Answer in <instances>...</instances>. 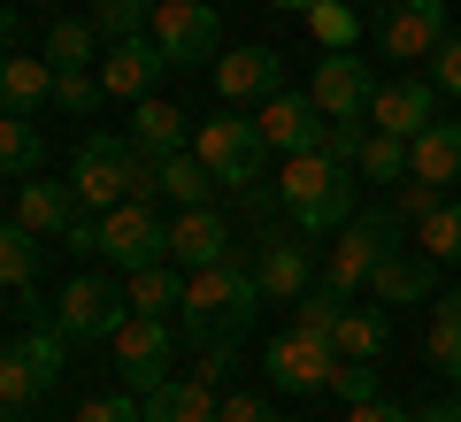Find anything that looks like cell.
I'll return each instance as SVG.
<instances>
[{
	"mask_svg": "<svg viewBox=\"0 0 461 422\" xmlns=\"http://www.w3.org/2000/svg\"><path fill=\"white\" fill-rule=\"evenodd\" d=\"M185 338L193 346H239V330L254 323V308H262V276H254V261L230 246L223 261H208V269H185Z\"/></svg>",
	"mask_w": 461,
	"mask_h": 422,
	"instance_id": "1",
	"label": "cell"
},
{
	"mask_svg": "<svg viewBox=\"0 0 461 422\" xmlns=\"http://www.w3.org/2000/svg\"><path fill=\"white\" fill-rule=\"evenodd\" d=\"M193 154L215 169V184L223 193H254V184H269V147H262V123H254L247 108H215L208 123L193 130Z\"/></svg>",
	"mask_w": 461,
	"mask_h": 422,
	"instance_id": "2",
	"label": "cell"
},
{
	"mask_svg": "<svg viewBox=\"0 0 461 422\" xmlns=\"http://www.w3.org/2000/svg\"><path fill=\"white\" fill-rule=\"evenodd\" d=\"M393 246H400V223H393V215H384V208H354V223L323 246V276H315V284L339 292V300L369 292V269H377Z\"/></svg>",
	"mask_w": 461,
	"mask_h": 422,
	"instance_id": "3",
	"label": "cell"
},
{
	"mask_svg": "<svg viewBox=\"0 0 461 422\" xmlns=\"http://www.w3.org/2000/svg\"><path fill=\"white\" fill-rule=\"evenodd\" d=\"M131 162L139 147L131 139H115V130H85L77 139V162H69V193H77L85 215H108L131 200Z\"/></svg>",
	"mask_w": 461,
	"mask_h": 422,
	"instance_id": "4",
	"label": "cell"
},
{
	"mask_svg": "<svg viewBox=\"0 0 461 422\" xmlns=\"http://www.w3.org/2000/svg\"><path fill=\"white\" fill-rule=\"evenodd\" d=\"M147 39L162 47L169 69H215V54H223V16H215L208 0H154V23Z\"/></svg>",
	"mask_w": 461,
	"mask_h": 422,
	"instance_id": "5",
	"label": "cell"
},
{
	"mask_svg": "<svg viewBox=\"0 0 461 422\" xmlns=\"http://www.w3.org/2000/svg\"><path fill=\"white\" fill-rule=\"evenodd\" d=\"M62 361H69V338L54 323H32L8 354H0V407H32V400H47L54 391V376H62Z\"/></svg>",
	"mask_w": 461,
	"mask_h": 422,
	"instance_id": "6",
	"label": "cell"
},
{
	"mask_svg": "<svg viewBox=\"0 0 461 422\" xmlns=\"http://www.w3.org/2000/svg\"><path fill=\"white\" fill-rule=\"evenodd\" d=\"M369 31H377L384 62H430L446 47V0H377L369 8Z\"/></svg>",
	"mask_w": 461,
	"mask_h": 422,
	"instance_id": "7",
	"label": "cell"
},
{
	"mask_svg": "<svg viewBox=\"0 0 461 422\" xmlns=\"http://www.w3.org/2000/svg\"><path fill=\"white\" fill-rule=\"evenodd\" d=\"M123 315H131L123 284H108V276H69L62 292H54L47 323L62 330L69 346H85V338H115V323H123Z\"/></svg>",
	"mask_w": 461,
	"mask_h": 422,
	"instance_id": "8",
	"label": "cell"
},
{
	"mask_svg": "<svg viewBox=\"0 0 461 422\" xmlns=\"http://www.w3.org/2000/svg\"><path fill=\"white\" fill-rule=\"evenodd\" d=\"M100 254L115 261V269H154V261H169V223L147 208V200H123V208L100 215Z\"/></svg>",
	"mask_w": 461,
	"mask_h": 422,
	"instance_id": "9",
	"label": "cell"
},
{
	"mask_svg": "<svg viewBox=\"0 0 461 422\" xmlns=\"http://www.w3.org/2000/svg\"><path fill=\"white\" fill-rule=\"evenodd\" d=\"M262 369H269V384H285V391H330V369H339V346L293 323V330H277V338L262 346Z\"/></svg>",
	"mask_w": 461,
	"mask_h": 422,
	"instance_id": "10",
	"label": "cell"
},
{
	"mask_svg": "<svg viewBox=\"0 0 461 422\" xmlns=\"http://www.w3.org/2000/svg\"><path fill=\"white\" fill-rule=\"evenodd\" d=\"M369 93H377V77H369V62L354 47L346 54H323L308 77V100L330 115V123H369Z\"/></svg>",
	"mask_w": 461,
	"mask_h": 422,
	"instance_id": "11",
	"label": "cell"
},
{
	"mask_svg": "<svg viewBox=\"0 0 461 422\" xmlns=\"http://www.w3.org/2000/svg\"><path fill=\"white\" fill-rule=\"evenodd\" d=\"M115 369H123V384L139 391V400H147V391H162L169 384V323L162 315H123V323H115Z\"/></svg>",
	"mask_w": 461,
	"mask_h": 422,
	"instance_id": "12",
	"label": "cell"
},
{
	"mask_svg": "<svg viewBox=\"0 0 461 422\" xmlns=\"http://www.w3.org/2000/svg\"><path fill=\"white\" fill-rule=\"evenodd\" d=\"M438 123V85H430V69H415V77H393L369 93V130H393V139H415V130Z\"/></svg>",
	"mask_w": 461,
	"mask_h": 422,
	"instance_id": "13",
	"label": "cell"
},
{
	"mask_svg": "<svg viewBox=\"0 0 461 422\" xmlns=\"http://www.w3.org/2000/svg\"><path fill=\"white\" fill-rule=\"evenodd\" d=\"M254 123H262V147L269 154H323V123H330V115L315 108L308 93H269Z\"/></svg>",
	"mask_w": 461,
	"mask_h": 422,
	"instance_id": "14",
	"label": "cell"
},
{
	"mask_svg": "<svg viewBox=\"0 0 461 422\" xmlns=\"http://www.w3.org/2000/svg\"><path fill=\"white\" fill-rule=\"evenodd\" d=\"M215 93H223V108H247V100L285 93V54L277 47H230V54H215Z\"/></svg>",
	"mask_w": 461,
	"mask_h": 422,
	"instance_id": "15",
	"label": "cell"
},
{
	"mask_svg": "<svg viewBox=\"0 0 461 422\" xmlns=\"http://www.w3.org/2000/svg\"><path fill=\"white\" fill-rule=\"evenodd\" d=\"M254 276H262V300L293 308V300L315 284V254H308V238H293V230H262V254H254Z\"/></svg>",
	"mask_w": 461,
	"mask_h": 422,
	"instance_id": "16",
	"label": "cell"
},
{
	"mask_svg": "<svg viewBox=\"0 0 461 422\" xmlns=\"http://www.w3.org/2000/svg\"><path fill=\"white\" fill-rule=\"evenodd\" d=\"M438 292V261L423 254V246H415V254H384L377 269H369V300H377V308H415V300H430Z\"/></svg>",
	"mask_w": 461,
	"mask_h": 422,
	"instance_id": "17",
	"label": "cell"
},
{
	"mask_svg": "<svg viewBox=\"0 0 461 422\" xmlns=\"http://www.w3.org/2000/svg\"><path fill=\"white\" fill-rule=\"evenodd\" d=\"M346 184H354V169H339L330 154H285V169H277V200H285V215L315 208V200L346 193Z\"/></svg>",
	"mask_w": 461,
	"mask_h": 422,
	"instance_id": "18",
	"label": "cell"
},
{
	"mask_svg": "<svg viewBox=\"0 0 461 422\" xmlns=\"http://www.w3.org/2000/svg\"><path fill=\"white\" fill-rule=\"evenodd\" d=\"M162 69H169V62H162V47H154V39H115V47L100 54V85H108L115 100H147Z\"/></svg>",
	"mask_w": 461,
	"mask_h": 422,
	"instance_id": "19",
	"label": "cell"
},
{
	"mask_svg": "<svg viewBox=\"0 0 461 422\" xmlns=\"http://www.w3.org/2000/svg\"><path fill=\"white\" fill-rule=\"evenodd\" d=\"M230 254V223L215 208H177V223H169V261L177 269H208V261Z\"/></svg>",
	"mask_w": 461,
	"mask_h": 422,
	"instance_id": "20",
	"label": "cell"
},
{
	"mask_svg": "<svg viewBox=\"0 0 461 422\" xmlns=\"http://www.w3.org/2000/svg\"><path fill=\"white\" fill-rule=\"evenodd\" d=\"M139 154H154V162H169V154L193 147V130H185V108H169V100H131V130H123Z\"/></svg>",
	"mask_w": 461,
	"mask_h": 422,
	"instance_id": "21",
	"label": "cell"
},
{
	"mask_svg": "<svg viewBox=\"0 0 461 422\" xmlns=\"http://www.w3.org/2000/svg\"><path fill=\"white\" fill-rule=\"evenodd\" d=\"M408 177H423V184H461V123H430V130H415L408 139Z\"/></svg>",
	"mask_w": 461,
	"mask_h": 422,
	"instance_id": "22",
	"label": "cell"
},
{
	"mask_svg": "<svg viewBox=\"0 0 461 422\" xmlns=\"http://www.w3.org/2000/svg\"><path fill=\"white\" fill-rule=\"evenodd\" d=\"M147 422H215L223 415V400H215V384L208 376H169L162 391H147Z\"/></svg>",
	"mask_w": 461,
	"mask_h": 422,
	"instance_id": "23",
	"label": "cell"
},
{
	"mask_svg": "<svg viewBox=\"0 0 461 422\" xmlns=\"http://www.w3.org/2000/svg\"><path fill=\"white\" fill-rule=\"evenodd\" d=\"M54 100V62H32V54H0V115H32Z\"/></svg>",
	"mask_w": 461,
	"mask_h": 422,
	"instance_id": "24",
	"label": "cell"
},
{
	"mask_svg": "<svg viewBox=\"0 0 461 422\" xmlns=\"http://www.w3.org/2000/svg\"><path fill=\"white\" fill-rule=\"evenodd\" d=\"M69 215H77V193H69V184H39V177L16 184V223L32 230V238H62Z\"/></svg>",
	"mask_w": 461,
	"mask_h": 422,
	"instance_id": "25",
	"label": "cell"
},
{
	"mask_svg": "<svg viewBox=\"0 0 461 422\" xmlns=\"http://www.w3.org/2000/svg\"><path fill=\"white\" fill-rule=\"evenodd\" d=\"M384 338H393V308H354L346 300V315H339V330H330V346H339V361H377L384 354Z\"/></svg>",
	"mask_w": 461,
	"mask_h": 422,
	"instance_id": "26",
	"label": "cell"
},
{
	"mask_svg": "<svg viewBox=\"0 0 461 422\" xmlns=\"http://www.w3.org/2000/svg\"><path fill=\"white\" fill-rule=\"evenodd\" d=\"M123 300H131V315H169V308L185 300V276H177V261L131 269V276H123Z\"/></svg>",
	"mask_w": 461,
	"mask_h": 422,
	"instance_id": "27",
	"label": "cell"
},
{
	"mask_svg": "<svg viewBox=\"0 0 461 422\" xmlns=\"http://www.w3.org/2000/svg\"><path fill=\"white\" fill-rule=\"evenodd\" d=\"M47 62H54V69H93V62H100L93 16H54V23H47Z\"/></svg>",
	"mask_w": 461,
	"mask_h": 422,
	"instance_id": "28",
	"label": "cell"
},
{
	"mask_svg": "<svg viewBox=\"0 0 461 422\" xmlns=\"http://www.w3.org/2000/svg\"><path fill=\"white\" fill-rule=\"evenodd\" d=\"M47 139L32 130V115H0V177H39Z\"/></svg>",
	"mask_w": 461,
	"mask_h": 422,
	"instance_id": "29",
	"label": "cell"
},
{
	"mask_svg": "<svg viewBox=\"0 0 461 422\" xmlns=\"http://www.w3.org/2000/svg\"><path fill=\"white\" fill-rule=\"evenodd\" d=\"M162 193L177 200V208H208V193H215V169L200 162L193 147H185V154H169V162H162Z\"/></svg>",
	"mask_w": 461,
	"mask_h": 422,
	"instance_id": "30",
	"label": "cell"
},
{
	"mask_svg": "<svg viewBox=\"0 0 461 422\" xmlns=\"http://www.w3.org/2000/svg\"><path fill=\"white\" fill-rule=\"evenodd\" d=\"M354 177H362V184H408V139L369 130V147H362V162H354Z\"/></svg>",
	"mask_w": 461,
	"mask_h": 422,
	"instance_id": "31",
	"label": "cell"
},
{
	"mask_svg": "<svg viewBox=\"0 0 461 422\" xmlns=\"http://www.w3.org/2000/svg\"><path fill=\"white\" fill-rule=\"evenodd\" d=\"M415 246H423L438 269H446V261H461V200H438V208L415 223Z\"/></svg>",
	"mask_w": 461,
	"mask_h": 422,
	"instance_id": "32",
	"label": "cell"
},
{
	"mask_svg": "<svg viewBox=\"0 0 461 422\" xmlns=\"http://www.w3.org/2000/svg\"><path fill=\"white\" fill-rule=\"evenodd\" d=\"M423 354H430V369H446V376L461 369V292H446V300H438V315H430V338H423Z\"/></svg>",
	"mask_w": 461,
	"mask_h": 422,
	"instance_id": "33",
	"label": "cell"
},
{
	"mask_svg": "<svg viewBox=\"0 0 461 422\" xmlns=\"http://www.w3.org/2000/svg\"><path fill=\"white\" fill-rule=\"evenodd\" d=\"M32 276H39V238L23 223H0V284L32 292Z\"/></svg>",
	"mask_w": 461,
	"mask_h": 422,
	"instance_id": "34",
	"label": "cell"
},
{
	"mask_svg": "<svg viewBox=\"0 0 461 422\" xmlns=\"http://www.w3.org/2000/svg\"><path fill=\"white\" fill-rule=\"evenodd\" d=\"M147 23H154V0H93V31L108 39H147Z\"/></svg>",
	"mask_w": 461,
	"mask_h": 422,
	"instance_id": "35",
	"label": "cell"
},
{
	"mask_svg": "<svg viewBox=\"0 0 461 422\" xmlns=\"http://www.w3.org/2000/svg\"><path fill=\"white\" fill-rule=\"evenodd\" d=\"M308 31H315V47H323V54H346L354 39H362V16H354L346 0H315V8H308Z\"/></svg>",
	"mask_w": 461,
	"mask_h": 422,
	"instance_id": "36",
	"label": "cell"
},
{
	"mask_svg": "<svg viewBox=\"0 0 461 422\" xmlns=\"http://www.w3.org/2000/svg\"><path fill=\"white\" fill-rule=\"evenodd\" d=\"M362 184V177H354ZM354 184H346V193H330V200H315V208H300L293 223H300V238H339L346 223H354Z\"/></svg>",
	"mask_w": 461,
	"mask_h": 422,
	"instance_id": "37",
	"label": "cell"
},
{
	"mask_svg": "<svg viewBox=\"0 0 461 422\" xmlns=\"http://www.w3.org/2000/svg\"><path fill=\"white\" fill-rule=\"evenodd\" d=\"M100 69H54V108H69V115H93L100 108Z\"/></svg>",
	"mask_w": 461,
	"mask_h": 422,
	"instance_id": "38",
	"label": "cell"
},
{
	"mask_svg": "<svg viewBox=\"0 0 461 422\" xmlns=\"http://www.w3.org/2000/svg\"><path fill=\"white\" fill-rule=\"evenodd\" d=\"M339 315H346V300H339V292H323V284H308V292L293 300V323H300V330H315V338H330V330H339Z\"/></svg>",
	"mask_w": 461,
	"mask_h": 422,
	"instance_id": "39",
	"label": "cell"
},
{
	"mask_svg": "<svg viewBox=\"0 0 461 422\" xmlns=\"http://www.w3.org/2000/svg\"><path fill=\"white\" fill-rule=\"evenodd\" d=\"M330 391L346 407H362V400H384V376H377V361H339L330 369Z\"/></svg>",
	"mask_w": 461,
	"mask_h": 422,
	"instance_id": "40",
	"label": "cell"
},
{
	"mask_svg": "<svg viewBox=\"0 0 461 422\" xmlns=\"http://www.w3.org/2000/svg\"><path fill=\"white\" fill-rule=\"evenodd\" d=\"M438 200H446V193H438V184H423V177H408V184H400V193H393V200H384V215H393V223H400V230H408V223H423V215H430V208H438Z\"/></svg>",
	"mask_w": 461,
	"mask_h": 422,
	"instance_id": "41",
	"label": "cell"
},
{
	"mask_svg": "<svg viewBox=\"0 0 461 422\" xmlns=\"http://www.w3.org/2000/svg\"><path fill=\"white\" fill-rule=\"evenodd\" d=\"M77 422H147V407H139V391H100L77 407Z\"/></svg>",
	"mask_w": 461,
	"mask_h": 422,
	"instance_id": "42",
	"label": "cell"
},
{
	"mask_svg": "<svg viewBox=\"0 0 461 422\" xmlns=\"http://www.w3.org/2000/svg\"><path fill=\"white\" fill-rule=\"evenodd\" d=\"M362 147H369V123H323V154H330L339 169L362 162Z\"/></svg>",
	"mask_w": 461,
	"mask_h": 422,
	"instance_id": "43",
	"label": "cell"
},
{
	"mask_svg": "<svg viewBox=\"0 0 461 422\" xmlns=\"http://www.w3.org/2000/svg\"><path fill=\"white\" fill-rule=\"evenodd\" d=\"M423 69H430V85H438V93H446V100H454V93H461V23H454V31H446V47H438V54H430V62H423Z\"/></svg>",
	"mask_w": 461,
	"mask_h": 422,
	"instance_id": "44",
	"label": "cell"
},
{
	"mask_svg": "<svg viewBox=\"0 0 461 422\" xmlns=\"http://www.w3.org/2000/svg\"><path fill=\"white\" fill-rule=\"evenodd\" d=\"M62 246H69V254H100V215H69V230H62Z\"/></svg>",
	"mask_w": 461,
	"mask_h": 422,
	"instance_id": "45",
	"label": "cell"
},
{
	"mask_svg": "<svg viewBox=\"0 0 461 422\" xmlns=\"http://www.w3.org/2000/svg\"><path fill=\"white\" fill-rule=\"evenodd\" d=\"M346 422H415V407H393V400H362V407H346Z\"/></svg>",
	"mask_w": 461,
	"mask_h": 422,
	"instance_id": "46",
	"label": "cell"
},
{
	"mask_svg": "<svg viewBox=\"0 0 461 422\" xmlns=\"http://www.w3.org/2000/svg\"><path fill=\"white\" fill-rule=\"evenodd\" d=\"M262 415H269V407L254 400V391H230V400H223V415H215V422H262Z\"/></svg>",
	"mask_w": 461,
	"mask_h": 422,
	"instance_id": "47",
	"label": "cell"
},
{
	"mask_svg": "<svg viewBox=\"0 0 461 422\" xmlns=\"http://www.w3.org/2000/svg\"><path fill=\"white\" fill-rule=\"evenodd\" d=\"M16 39H23V8H16V0H0V54L16 47Z\"/></svg>",
	"mask_w": 461,
	"mask_h": 422,
	"instance_id": "48",
	"label": "cell"
},
{
	"mask_svg": "<svg viewBox=\"0 0 461 422\" xmlns=\"http://www.w3.org/2000/svg\"><path fill=\"white\" fill-rule=\"evenodd\" d=\"M223 369H230V346H208V354H200V376H208V384H223Z\"/></svg>",
	"mask_w": 461,
	"mask_h": 422,
	"instance_id": "49",
	"label": "cell"
},
{
	"mask_svg": "<svg viewBox=\"0 0 461 422\" xmlns=\"http://www.w3.org/2000/svg\"><path fill=\"white\" fill-rule=\"evenodd\" d=\"M415 422H461V407H454V400H438V407H415Z\"/></svg>",
	"mask_w": 461,
	"mask_h": 422,
	"instance_id": "50",
	"label": "cell"
},
{
	"mask_svg": "<svg viewBox=\"0 0 461 422\" xmlns=\"http://www.w3.org/2000/svg\"><path fill=\"white\" fill-rule=\"evenodd\" d=\"M269 8H300V16H308V8H315V0H269Z\"/></svg>",
	"mask_w": 461,
	"mask_h": 422,
	"instance_id": "51",
	"label": "cell"
},
{
	"mask_svg": "<svg viewBox=\"0 0 461 422\" xmlns=\"http://www.w3.org/2000/svg\"><path fill=\"white\" fill-rule=\"evenodd\" d=\"M454 407H461V369H454Z\"/></svg>",
	"mask_w": 461,
	"mask_h": 422,
	"instance_id": "52",
	"label": "cell"
},
{
	"mask_svg": "<svg viewBox=\"0 0 461 422\" xmlns=\"http://www.w3.org/2000/svg\"><path fill=\"white\" fill-rule=\"evenodd\" d=\"M262 422H285V415H262Z\"/></svg>",
	"mask_w": 461,
	"mask_h": 422,
	"instance_id": "53",
	"label": "cell"
},
{
	"mask_svg": "<svg viewBox=\"0 0 461 422\" xmlns=\"http://www.w3.org/2000/svg\"><path fill=\"white\" fill-rule=\"evenodd\" d=\"M0 422H16V415H0Z\"/></svg>",
	"mask_w": 461,
	"mask_h": 422,
	"instance_id": "54",
	"label": "cell"
}]
</instances>
